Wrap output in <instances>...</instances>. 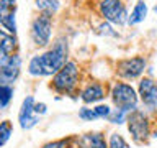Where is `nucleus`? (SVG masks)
<instances>
[{
    "instance_id": "nucleus-1",
    "label": "nucleus",
    "mask_w": 157,
    "mask_h": 148,
    "mask_svg": "<svg viewBox=\"0 0 157 148\" xmlns=\"http://www.w3.org/2000/svg\"><path fill=\"white\" fill-rule=\"evenodd\" d=\"M67 41L64 38L56 39L51 49L46 53L33 56L28 64V74L33 77H48V76H56L61 69L67 64Z\"/></svg>"
},
{
    "instance_id": "nucleus-2",
    "label": "nucleus",
    "mask_w": 157,
    "mask_h": 148,
    "mask_svg": "<svg viewBox=\"0 0 157 148\" xmlns=\"http://www.w3.org/2000/svg\"><path fill=\"white\" fill-rule=\"evenodd\" d=\"M78 79H80V68H78L77 61H67L66 66L56 76H52L51 87L59 94L72 96L78 86Z\"/></svg>"
},
{
    "instance_id": "nucleus-3",
    "label": "nucleus",
    "mask_w": 157,
    "mask_h": 148,
    "mask_svg": "<svg viewBox=\"0 0 157 148\" xmlns=\"http://www.w3.org/2000/svg\"><path fill=\"white\" fill-rule=\"evenodd\" d=\"M128 130L131 133V138L136 145H144L147 143L151 137V120L147 117V113L141 109H136L128 113V120H126Z\"/></svg>"
},
{
    "instance_id": "nucleus-4",
    "label": "nucleus",
    "mask_w": 157,
    "mask_h": 148,
    "mask_svg": "<svg viewBox=\"0 0 157 148\" xmlns=\"http://www.w3.org/2000/svg\"><path fill=\"white\" fill-rule=\"evenodd\" d=\"M110 97H111V101H113L116 109H123L128 113L136 110L137 102L141 101L139 94L136 92V89L128 82H115L111 86Z\"/></svg>"
},
{
    "instance_id": "nucleus-5",
    "label": "nucleus",
    "mask_w": 157,
    "mask_h": 148,
    "mask_svg": "<svg viewBox=\"0 0 157 148\" xmlns=\"http://www.w3.org/2000/svg\"><path fill=\"white\" fill-rule=\"evenodd\" d=\"M51 36H52V17L39 13L31 23L29 38L38 48H46L51 43Z\"/></svg>"
},
{
    "instance_id": "nucleus-6",
    "label": "nucleus",
    "mask_w": 157,
    "mask_h": 148,
    "mask_svg": "<svg viewBox=\"0 0 157 148\" xmlns=\"http://www.w3.org/2000/svg\"><path fill=\"white\" fill-rule=\"evenodd\" d=\"M147 61L144 56H132V58H124L116 63V76L126 81H132V79L141 77L146 71Z\"/></svg>"
},
{
    "instance_id": "nucleus-7",
    "label": "nucleus",
    "mask_w": 157,
    "mask_h": 148,
    "mask_svg": "<svg viewBox=\"0 0 157 148\" xmlns=\"http://www.w3.org/2000/svg\"><path fill=\"white\" fill-rule=\"evenodd\" d=\"M100 13L108 23L113 25H124L129 20V15L126 12V5L123 0H101L100 2Z\"/></svg>"
},
{
    "instance_id": "nucleus-8",
    "label": "nucleus",
    "mask_w": 157,
    "mask_h": 148,
    "mask_svg": "<svg viewBox=\"0 0 157 148\" xmlns=\"http://www.w3.org/2000/svg\"><path fill=\"white\" fill-rule=\"evenodd\" d=\"M23 59L18 53L0 58V86H13L20 76Z\"/></svg>"
},
{
    "instance_id": "nucleus-9",
    "label": "nucleus",
    "mask_w": 157,
    "mask_h": 148,
    "mask_svg": "<svg viewBox=\"0 0 157 148\" xmlns=\"http://www.w3.org/2000/svg\"><path fill=\"white\" fill-rule=\"evenodd\" d=\"M137 94L147 110H157V82L154 79L142 77L137 86Z\"/></svg>"
},
{
    "instance_id": "nucleus-10",
    "label": "nucleus",
    "mask_w": 157,
    "mask_h": 148,
    "mask_svg": "<svg viewBox=\"0 0 157 148\" xmlns=\"http://www.w3.org/2000/svg\"><path fill=\"white\" fill-rule=\"evenodd\" d=\"M34 104L36 102H34L33 96H26L21 102V107L18 110V122L23 130H29V128L36 127L39 123V117L41 115L34 113Z\"/></svg>"
},
{
    "instance_id": "nucleus-11",
    "label": "nucleus",
    "mask_w": 157,
    "mask_h": 148,
    "mask_svg": "<svg viewBox=\"0 0 157 148\" xmlns=\"http://www.w3.org/2000/svg\"><path fill=\"white\" fill-rule=\"evenodd\" d=\"M106 97V87L101 82L92 81L80 91V99L83 104H97Z\"/></svg>"
},
{
    "instance_id": "nucleus-12",
    "label": "nucleus",
    "mask_w": 157,
    "mask_h": 148,
    "mask_svg": "<svg viewBox=\"0 0 157 148\" xmlns=\"http://www.w3.org/2000/svg\"><path fill=\"white\" fill-rule=\"evenodd\" d=\"M77 148H108V142L101 132H88L75 137Z\"/></svg>"
},
{
    "instance_id": "nucleus-13",
    "label": "nucleus",
    "mask_w": 157,
    "mask_h": 148,
    "mask_svg": "<svg viewBox=\"0 0 157 148\" xmlns=\"http://www.w3.org/2000/svg\"><path fill=\"white\" fill-rule=\"evenodd\" d=\"M0 58L2 56H12V54L17 53L18 49V39L15 35L5 31V30H0Z\"/></svg>"
},
{
    "instance_id": "nucleus-14",
    "label": "nucleus",
    "mask_w": 157,
    "mask_h": 148,
    "mask_svg": "<svg viewBox=\"0 0 157 148\" xmlns=\"http://www.w3.org/2000/svg\"><path fill=\"white\" fill-rule=\"evenodd\" d=\"M147 12H149L147 3H146V2H137V3L134 5V8L131 10V13H129L128 25H137V23L144 22L146 17H147Z\"/></svg>"
},
{
    "instance_id": "nucleus-15",
    "label": "nucleus",
    "mask_w": 157,
    "mask_h": 148,
    "mask_svg": "<svg viewBox=\"0 0 157 148\" xmlns=\"http://www.w3.org/2000/svg\"><path fill=\"white\" fill-rule=\"evenodd\" d=\"M34 7L39 13H44V15H52L57 13L59 7H61V2L59 0H34Z\"/></svg>"
},
{
    "instance_id": "nucleus-16",
    "label": "nucleus",
    "mask_w": 157,
    "mask_h": 148,
    "mask_svg": "<svg viewBox=\"0 0 157 148\" xmlns=\"http://www.w3.org/2000/svg\"><path fill=\"white\" fill-rule=\"evenodd\" d=\"M0 25H2V28L5 30V31L15 35L17 30H18V27H17V12L8 13L7 17H0Z\"/></svg>"
},
{
    "instance_id": "nucleus-17",
    "label": "nucleus",
    "mask_w": 157,
    "mask_h": 148,
    "mask_svg": "<svg viewBox=\"0 0 157 148\" xmlns=\"http://www.w3.org/2000/svg\"><path fill=\"white\" fill-rule=\"evenodd\" d=\"M13 86H0V109L5 110V109L8 107V104L12 102L13 99Z\"/></svg>"
},
{
    "instance_id": "nucleus-18",
    "label": "nucleus",
    "mask_w": 157,
    "mask_h": 148,
    "mask_svg": "<svg viewBox=\"0 0 157 148\" xmlns=\"http://www.w3.org/2000/svg\"><path fill=\"white\" fill-rule=\"evenodd\" d=\"M72 143H75V137H67V138H61V140H54V142H48L44 143L41 148H77Z\"/></svg>"
},
{
    "instance_id": "nucleus-19",
    "label": "nucleus",
    "mask_w": 157,
    "mask_h": 148,
    "mask_svg": "<svg viewBox=\"0 0 157 148\" xmlns=\"http://www.w3.org/2000/svg\"><path fill=\"white\" fill-rule=\"evenodd\" d=\"M13 135V125L10 120H3L0 125V146H5L10 137Z\"/></svg>"
},
{
    "instance_id": "nucleus-20",
    "label": "nucleus",
    "mask_w": 157,
    "mask_h": 148,
    "mask_svg": "<svg viewBox=\"0 0 157 148\" xmlns=\"http://www.w3.org/2000/svg\"><path fill=\"white\" fill-rule=\"evenodd\" d=\"M128 120V112L123 110V109H113L111 115L108 117V122L110 123H115V125H121Z\"/></svg>"
},
{
    "instance_id": "nucleus-21",
    "label": "nucleus",
    "mask_w": 157,
    "mask_h": 148,
    "mask_svg": "<svg viewBox=\"0 0 157 148\" xmlns=\"http://www.w3.org/2000/svg\"><path fill=\"white\" fill-rule=\"evenodd\" d=\"M108 148H129V145L120 133H111L108 140Z\"/></svg>"
},
{
    "instance_id": "nucleus-22",
    "label": "nucleus",
    "mask_w": 157,
    "mask_h": 148,
    "mask_svg": "<svg viewBox=\"0 0 157 148\" xmlns=\"http://www.w3.org/2000/svg\"><path fill=\"white\" fill-rule=\"evenodd\" d=\"M78 118H82V120H85V122H93L98 118V115L93 109H88L87 105H83V107L78 109Z\"/></svg>"
},
{
    "instance_id": "nucleus-23",
    "label": "nucleus",
    "mask_w": 157,
    "mask_h": 148,
    "mask_svg": "<svg viewBox=\"0 0 157 148\" xmlns=\"http://www.w3.org/2000/svg\"><path fill=\"white\" fill-rule=\"evenodd\" d=\"M12 12H17L15 0H0V17H7Z\"/></svg>"
},
{
    "instance_id": "nucleus-24",
    "label": "nucleus",
    "mask_w": 157,
    "mask_h": 148,
    "mask_svg": "<svg viewBox=\"0 0 157 148\" xmlns=\"http://www.w3.org/2000/svg\"><path fill=\"white\" fill-rule=\"evenodd\" d=\"M93 110L97 112V115H98V118H103V120H108V117L111 115V112H113V109L108 105V104H98V105H95L93 107Z\"/></svg>"
},
{
    "instance_id": "nucleus-25",
    "label": "nucleus",
    "mask_w": 157,
    "mask_h": 148,
    "mask_svg": "<svg viewBox=\"0 0 157 148\" xmlns=\"http://www.w3.org/2000/svg\"><path fill=\"white\" fill-rule=\"evenodd\" d=\"M100 35H106V36H116V31H113L110 23H101L100 25Z\"/></svg>"
},
{
    "instance_id": "nucleus-26",
    "label": "nucleus",
    "mask_w": 157,
    "mask_h": 148,
    "mask_svg": "<svg viewBox=\"0 0 157 148\" xmlns=\"http://www.w3.org/2000/svg\"><path fill=\"white\" fill-rule=\"evenodd\" d=\"M48 112V105L44 102H36L34 104V113L36 115H44Z\"/></svg>"
},
{
    "instance_id": "nucleus-27",
    "label": "nucleus",
    "mask_w": 157,
    "mask_h": 148,
    "mask_svg": "<svg viewBox=\"0 0 157 148\" xmlns=\"http://www.w3.org/2000/svg\"><path fill=\"white\" fill-rule=\"evenodd\" d=\"M154 12H157V5H155V7H154Z\"/></svg>"
},
{
    "instance_id": "nucleus-28",
    "label": "nucleus",
    "mask_w": 157,
    "mask_h": 148,
    "mask_svg": "<svg viewBox=\"0 0 157 148\" xmlns=\"http://www.w3.org/2000/svg\"><path fill=\"white\" fill-rule=\"evenodd\" d=\"M137 2H144V0H137Z\"/></svg>"
}]
</instances>
